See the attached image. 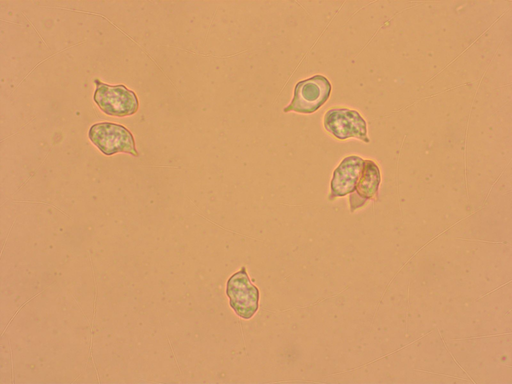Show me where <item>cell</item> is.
Segmentation results:
<instances>
[{
    "label": "cell",
    "mask_w": 512,
    "mask_h": 384,
    "mask_svg": "<svg viewBox=\"0 0 512 384\" xmlns=\"http://www.w3.org/2000/svg\"><path fill=\"white\" fill-rule=\"evenodd\" d=\"M322 126L331 136L339 140L355 138L368 143V125L366 120L357 110L335 107L324 114Z\"/></svg>",
    "instance_id": "cell-1"
},
{
    "label": "cell",
    "mask_w": 512,
    "mask_h": 384,
    "mask_svg": "<svg viewBox=\"0 0 512 384\" xmlns=\"http://www.w3.org/2000/svg\"><path fill=\"white\" fill-rule=\"evenodd\" d=\"M88 137L106 156L123 152L138 156L132 134L122 125L108 122L96 124L90 127Z\"/></svg>",
    "instance_id": "cell-2"
},
{
    "label": "cell",
    "mask_w": 512,
    "mask_h": 384,
    "mask_svg": "<svg viewBox=\"0 0 512 384\" xmlns=\"http://www.w3.org/2000/svg\"><path fill=\"white\" fill-rule=\"evenodd\" d=\"M94 100L106 114L124 117L136 112L139 104L135 93L124 85L110 86L96 82Z\"/></svg>",
    "instance_id": "cell-3"
},
{
    "label": "cell",
    "mask_w": 512,
    "mask_h": 384,
    "mask_svg": "<svg viewBox=\"0 0 512 384\" xmlns=\"http://www.w3.org/2000/svg\"><path fill=\"white\" fill-rule=\"evenodd\" d=\"M331 90L330 83L322 75H316L301 81L296 86L288 110L301 113H312L327 101Z\"/></svg>",
    "instance_id": "cell-4"
},
{
    "label": "cell",
    "mask_w": 512,
    "mask_h": 384,
    "mask_svg": "<svg viewBox=\"0 0 512 384\" xmlns=\"http://www.w3.org/2000/svg\"><path fill=\"white\" fill-rule=\"evenodd\" d=\"M226 293L230 306L240 316L250 318L257 310L258 291L250 282L244 268L229 279Z\"/></svg>",
    "instance_id": "cell-5"
},
{
    "label": "cell",
    "mask_w": 512,
    "mask_h": 384,
    "mask_svg": "<svg viewBox=\"0 0 512 384\" xmlns=\"http://www.w3.org/2000/svg\"><path fill=\"white\" fill-rule=\"evenodd\" d=\"M364 159L356 155L344 157L333 172L331 182L332 192L344 195L356 186L364 167Z\"/></svg>",
    "instance_id": "cell-6"
},
{
    "label": "cell",
    "mask_w": 512,
    "mask_h": 384,
    "mask_svg": "<svg viewBox=\"0 0 512 384\" xmlns=\"http://www.w3.org/2000/svg\"><path fill=\"white\" fill-rule=\"evenodd\" d=\"M380 179L381 171L378 163L374 160L364 159L362 172L356 184L358 192L362 195L370 196L377 190Z\"/></svg>",
    "instance_id": "cell-7"
},
{
    "label": "cell",
    "mask_w": 512,
    "mask_h": 384,
    "mask_svg": "<svg viewBox=\"0 0 512 384\" xmlns=\"http://www.w3.org/2000/svg\"><path fill=\"white\" fill-rule=\"evenodd\" d=\"M418 370V371H420V372H423L430 373V374H435L442 375V376H448V377H450V378H453L460 379V380H467L466 379L463 378H458V377H456V376H452L447 375V374H445L435 373V372H430V371H426V370Z\"/></svg>",
    "instance_id": "cell-8"
}]
</instances>
